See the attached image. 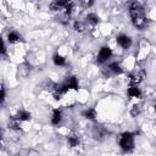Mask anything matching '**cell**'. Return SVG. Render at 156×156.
Wrapping results in <instances>:
<instances>
[{"label": "cell", "mask_w": 156, "mask_h": 156, "mask_svg": "<svg viewBox=\"0 0 156 156\" xmlns=\"http://www.w3.org/2000/svg\"><path fill=\"white\" fill-rule=\"evenodd\" d=\"M7 40L10 41V43H17V41H20L21 40V35L17 33V32H10L9 34H7Z\"/></svg>", "instance_id": "obj_11"}, {"label": "cell", "mask_w": 156, "mask_h": 156, "mask_svg": "<svg viewBox=\"0 0 156 156\" xmlns=\"http://www.w3.org/2000/svg\"><path fill=\"white\" fill-rule=\"evenodd\" d=\"M87 21H88V23L98 24L99 21H100V18H99V16H98L96 13H88V15H87Z\"/></svg>", "instance_id": "obj_12"}, {"label": "cell", "mask_w": 156, "mask_h": 156, "mask_svg": "<svg viewBox=\"0 0 156 156\" xmlns=\"http://www.w3.org/2000/svg\"><path fill=\"white\" fill-rule=\"evenodd\" d=\"M73 27H74V29H76L77 32H83V30L85 29L84 24H83L82 22H79V21H76L74 24H73Z\"/></svg>", "instance_id": "obj_15"}, {"label": "cell", "mask_w": 156, "mask_h": 156, "mask_svg": "<svg viewBox=\"0 0 156 156\" xmlns=\"http://www.w3.org/2000/svg\"><path fill=\"white\" fill-rule=\"evenodd\" d=\"M83 115H84V117L88 118V119H95V117H96V111H95L94 108H88V110H85V111L83 112Z\"/></svg>", "instance_id": "obj_14"}, {"label": "cell", "mask_w": 156, "mask_h": 156, "mask_svg": "<svg viewBox=\"0 0 156 156\" xmlns=\"http://www.w3.org/2000/svg\"><path fill=\"white\" fill-rule=\"evenodd\" d=\"M112 56V50L108 48V46H102L98 54V62L99 63H102V62H106L108 58H111Z\"/></svg>", "instance_id": "obj_4"}, {"label": "cell", "mask_w": 156, "mask_h": 156, "mask_svg": "<svg viewBox=\"0 0 156 156\" xmlns=\"http://www.w3.org/2000/svg\"><path fill=\"white\" fill-rule=\"evenodd\" d=\"M127 94H128L129 98H140L141 91L136 85H130L128 88V90H127Z\"/></svg>", "instance_id": "obj_7"}, {"label": "cell", "mask_w": 156, "mask_h": 156, "mask_svg": "<svg viewBox=\"0 0 156 156\" xmlns=\"http://www.w3.org/2000/svg\"><path fill=\"white\" fill-rule=\"evenodd\" d=\"M139 112H140V108H139L138 105H134L133 108L130 110V115L132 116H136V115H139Z\"/></svg>", "instance_id": "obj_16"}, {"label": "cell", "mask_w": 156, "mask_h": 156, "mask_svg": "<svg viewBox=\"0 0 156 156\" xmlns=\"http://www.w3.org/2000/svg\"><path fill=\"white\" fill-rule=\"evenodd\" d=\"M67 141H68V145H69L71 147H76V146L79 145V138H78L77 135H71V136H68Z\"/></svg>", "instance_id": "obj_13"}, {"label": "cell", "mask_w": 156, "mask_h": 156, "mask_svg": "<svg viewBox=\"0 0 156 156\" xmlns=\"http://www.w3.org/2000/svg\"><path fill=\"white\" fill-rule=\"evenodd\" d=\"M116 40H117V44H118L122 49H129L130 45H132V39H130L128 35H126V34H119V35L116 38Z\"/></svg>", "instance_id": "obj_5"}, {"label": "cell", "mask_w": 156, "mask_h": 156, "mask_svg": "<svg viewBox=\"0 0 156 156\" xmlns=\"http://www.w3.org/2000/svg\"><path fill=\"white\" fill-rule=\"evenodd\" d=\"M119 146L124 152H130L134 149V134L124 132L119 138Z\"/></svg>", "instance_id": "obj_2"}, {"label": "cell", "mask_w": 156, "mask_h": 156, "mask_svg": "<svg viewBox=\"0 0 156 156\" xmlns=\"http://www.w3.org/2000/svg\"><path fill=\"white\" fill-rule=\"evenodd\" d=\"M60 89H61V91H62L63 94L67 93V91L71 90V89H78V79H77L76 77H73V76L67 77V78L65 79V82L60 85Z\"/></svg>", "instance_id": "obj_3"}, {"label": "cell", "mask_w": 156, "mask_h": 156, "mask_svg": "<svg viewBox=\"0 0 156 156\" xmlns=\"http://www.w3.org/2000/svg\"><path fill=\"white\" fill-rule=\"evenodd\" d=\"M107 71H110L113 74H119V73H122L123 69H122V67L119 66L118 62H111L108 65V67H107Z\"/></svg>", "instance_id": "obj_8"}, {"label": "cell", "mask_w": 156, "mask_h": 156, "mask_svg": "<svg viewBox=\"0 0 156 156\" xmlns=\"http://www.w3.org/2000/svg\"><path fill=\"white\" fill-rule=\"evenodd\" d=\"M61 121H62V112H61V110L55 108V110L52 111V116H51V123H52L54 126H57V124H58Z\"/></svg>", "instance_id": "obj_6"}, {"label": "cell", "mask_w": 156, "mask_h": 156, "mask_svg": "<svg viewBox=\"0 0 156 156\" xmlns=\"http://www.w3.org/2000/svg\"><path fill=\"white\" fill-rule=\"evenodd\" d=\"M154 107H155V110H156V104H155V105H154Z\"/></svg>", "instance_id": "obj_18"}, {"label": "cell", "mask_w": 156, "mask_h": 156, "mask_svg": "<svg viewBox=\"0 0 156 156\" xmlns=\"http://www.w3.org/2000/svg\"><path fill=\"white\" fill-rule=\"evenodd\" d=\"M17 119H20L21 122L22 121H29L30 119V113L28 112V111H26V110H21V111H18L17 112V115L15 116Z\"/></svg>", "instance_id": "obj_9"}, {"label": "cell", "mask_w": 156, "mask_h": 156, "mask_svg": "<svg viewBox=\"0 0 156 156\" xmlns=\"http://www.w3.org/2000/svg\"><path fill=\"white\" fill-rule=\"evenodd\" d=\"M4 101H5V88L2 87L1 88V102L4 104Z\"/></svg>", "instance_id": "obj_17"}, {"label": "cell", "mask_w": 156, "mask_h": 156, "mask_svg": "<svg viewBox=\"0 0 156 156\" xmlns=\"http://www.w3.org/2000/svg\"><path fill=\"white\" fill-rule=\"evenodd\" d=\"M52 61L56 66H65L66 65V58L63 56H61L60 54H55L52 56Z\"/></svg>", "instance_id": "obj_10"}, {"label": "cell", "mask_w": 156, "mask_h": 156, "mask_svg": "<svg viewBox=\"0 0 156 156\" xmlns=\"http://www.w3.org/2000/svg\"><path fill=\"white\" fill-rule=\"evenodd\" d=\"M129 15L134 27H136L138 29H144L146 27L147 20L145 16V11L139 2H132L129 5Z\"/></svg>", "instance_id": "obj_1"}]
</instances>
